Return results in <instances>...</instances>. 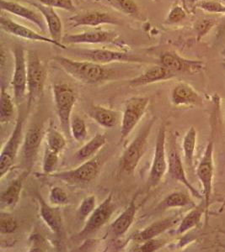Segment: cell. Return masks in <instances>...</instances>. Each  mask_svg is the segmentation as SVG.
<instances>
[{
  "instance_id": "6da1fadb",
  "label": "cell",
  "mask_w": 225,
  "mask_h": 252,
  "mask_svg": "<svg viewBox=\"0 0 225 252\" xmlns=\"http://www.w3.org/2000/svg\"><path fill=\"white\" fill-rule=\"evenodd\" d=\"M52 60L70 77L85 84H97L112 77V69L91 61L74 60L63 56H56Z\"/></svg>"
},
{
  "instance_id": "83f0119b",
  "label": "cell",
  "mask_w": 225,
  "mask_h": 252,
  "mask_svg": "<svg viewBox=\"0 0 225 252\" xmlns=\"http://www.w3.org/2000/svg\"><path fill=\"white\" fill-rule=\"evenodd\" d=\"M107 142V135L103 134H96L90 141L75 152V158L81 162L90 160L95 158Z\"/></svg>"
},
{
  "instance_id": "8d00e7d4",
  "label": "cell",
  "mask_w": 225,
  "mask_h": 252,
  "mask_svg": "<svg viewBox=\"0 0 225 252\" xmlns=\"http://www.w3.org/2000/svg\"><path fill=\"white\" fill-rule=\"evenodd\" d=\"M111 5L125 15L136 17L140 14L139 7L135 0H108Z\"/></svg>"
},
{
  "instance_id": "b9f144b4",
  "label": "cell",
  "mask_w": 225,
  "mask_h": 252,
  "mask_svg": "<svg viewBox=\"0 0 225 252\" xmlns=\"http://www.w3.org/2000/svg\"><path fill=\"white\" fill-rule=\"evenodd\" d=\"M187 16L185 10L182 8V6L176 4L172 6L170 9V12L168 13L167 16L165 18V24L168 25H174L181 22L182 20L185 19Z\"/></svg>"
},
{
  "instance_id": "9a60e30c",
  "label": "cell",
  "mask_w": 225,
  "mask_h": 252,
  "mask_svg": "<svg viewBox=\"0 0 225 252\" xmlns=\"http://www.w3.org/2000/svg\"><path fill=\"white\" fill-rule=\"evenodd\" d=\"M119 34L113 31L95 29L77 34H67L62 42L66 45L80 44H115L118 41Z\"/></svg>"
},
{
  "instance_id": "ffe728a7",
  "label": "cell",
  "mask_w": 225,
  "mask_h": 252,
  "mask_svg": "<svg viewBox=\"0 0 225 252\" xmlns=\"http://www.w3.org/2000/svg\"><path fill=\"white\" fill-rule=\"evenodd\" d=\"M138 194L134 195L127 209H125L114 222L112 223L109 230L107 232V237L112 238V240L119 239L127 234L131 226L135 220L136 215L139 207L137 204Z\"/></svg>"
},
{
  "instance_id": "d6a6232c",
  "label": "cell",
  "mask_w": 225,
  "mask_h": 252,
  "mask_svg": "<svg viewBox=\"0 0 225 252\" xmlns=\"http://www.w3.org/2000/svg\"><path fill=\"white\" fill-rule=\"evenodd\" d=\"M46 147L53 152L61 154L67 146L65 135L58 131L52 124H50L46 132Z\"/></svg>"
},
{
  "instance_id": "f546056e",
  "label": "cell",
  "mask_w": 225,
  "mask_h": 252,
  "mask_svg": "<svg viewBox=\"0 0 225 252\" xmlns=\"http://www.w3.org/2000/svg\"><path fill=\"white\" fill-rule=\"evenodd\" d=\"M196 206L190 195L185 192H174L167 195L157 207V211H165L172 208H193Z\"/></svg>"
},
{
  "instance_id": "4fadbf2b",
  "label": "cell",
  "mask_w": 225,
  "mask_h": 252,
  "mask_svg": "<svg viewBox=\"0 0 225 252\" xmlns=\"http://www.w3.org/2000/svg\"><path fill=\"white\" fill-rule=\"evenodd\" d=\"M45 135H46L44 133L43 126L35 125L27 130L24 136L23 144L21 147V155L24 166L27 172H30L32 170Z\"/></svg>"
},
{
  "instance_id": "ee69618b",
  "label": "cell",
  "mask_w": 225,
  "mask_h": 252,
  "mask_svg": "<svg viewBox=\"0 0 225 252\" xmlns=\"http://www.w3.org/2000/svg\"><path fill=\"white\" fill-rule=\"evenodd\" d=\"M198 7L208 13H225V5L217 1H204L200 3Z\"/></svg>"
},
{
  "instance_id": "7bdbcfd3",
  "label": "cell",
  "mask_w": 225,
  "mask_h": 252,
  "mask_svg": "<svg viewBox=\"0 0 225 252\" xmlns=\"http://www.w3.org/2000/svg\"><path fill=\"white\" fill-rule=\"evenodd\" d=\"M215 25L214 20L211 19H202L196 21L194 25V30L197 34V40H201L205 36Z\"/></svg>"
},
{
  "instance_id": "3957f363",
  "label": "cell",
  "mask_w": 225,
  "mask_h": 252,
  "mask_svg": "<svg viewBox=\"0 0 225 252\" xmlns=\"http://www.w3.org/2000/svg\"><path fill=\"white\" fill-rule=\"evenodd\" d=\"M52 94L61 128L64 135L71 137L70 123L78 95L70 84L64 83L53 84Z\"/></svg>"
},
{
  "instance_id": "8992f818",
  "label": "cell",
  "mask_w": 225,
  "mask_h": 252,
  "mask_svg": "<svg viewBox=\"0 0 225 252\" xmlns=\"http://www.w3.org/2000/svg\"><path fill=\"white\" fill-rule=\"evenodd\" d=\"M72 52L78 58L91 61L101 65L113 63H147V61L137 55L129 52L112 51L109 49H75L72 50Z\"/></svg>"
},
{
  "instance_id": "60d3db41",
  "label": "cell",
  "mask_w": 225,
  "mask_h": 252,
  "mask_svg": "<svg viewBox=\"0 0 225 252\" xmlns=\"http://www.w3.org/2000/svg\"><path fill=\"white\" fill-rule=\"evenodd\" d=\"M26 1H34L45 5L52 6L53 8H57V9H64L66 11H75V5L73 0H26Z\"/></svg>"
},
{
  "instance_id": "74e56055",
  "label": "cell",
  "mask_w": 225,
  "mask_h": 252,
  "mask_svg": "<svg viewBox=\"0 0 225 252\" xmlns=\"http://www.w3.org/2000/svg\"><path fill=\"white\" fill-rule=\"evenodd\" d=\"M18 229V222L9 213L1 212L0 215V233L1 235H11Z\"/></svg>"
},
{
  "instance_id": "bcb514c9",
  "label": "cell",
  "mask_w": 225,
  "mask_h": 252,
  "mask_svg": "<svg viewBox=\"0 0 225 252\" xmlns=\"http://www.w3.org/2000/svg\"><path fill=\"white\" fill-rule=\"evenodd\" d=\"M225 200H224V202H223L222 206H221V208H220V212H223L224 211V209H225Z\"/></svg>"
},
{
  "instance_id": "836d02e7",
  "label": "cell",
  "mask_w": 225,
  "mask_h": 252,
  "mask_svg": "<svg viewBox=\"0 0 225 252\" xmlns=\"http://www.w3.org/2000/svg\"><path fill=\"white\" fill-rule=\"evenodd\" d=\"M70 133L71 137L77 142H83L88 135L86 124L82 118L78 115L73 116L70 123Z\"/></svg>"
},
{
  "instance_id": "ba28073f",
  "label": "cell",
  "mask_w": 225,
  "mask_h": 252,
  "mask_svg": "<svg viewBox=\"0 0 225 252\" xmlns=\"http://www.w3.org/2000/svg\"><path fill=\"white\" fill-rule=\"evenodd\" d=\"M115 210V204L113 201V195L111 193L96 207L95 211L87 219L84 227L77 235L78 240L88 239L98 232L110 220Z\"/></svg>"
},
{
  "instance_id": "e0dca14e",
  "label": "cell",
  "mask_w": 225,
  "mask_h": 252,
  "mask_svg": "<svg viewBox=\"0 0 225 252\" xmlns=\"http://www.w3.org/2000/svg\"><path fill=\"white\" fill-rule=\"evenodd\" d=\"M70 26L72 27L90 26L98 27L102 25H121V20L110 13L101 10H91L83 12L78 15H73L69 18Z\"/></svg>"
},
{
  "instance_id": "1f68e13d",
  "label": "cell",
  "mask_w": 225,
  "mask_h": 252,
  "mask_svg": "<svg viewBox=\"0 0 225 252\" xmlns=\"http://www.w3.org/2000/svg\"><path fill=\"white\" fill-rule=\"evenodd\" d=\"M15 114V103L11 95L7 92L5 87L1 84L0 90V122L2 125L12 121Z\"/></svg>"
},
{
  "instance_id": "603a6c76",
  "label": "cell",
  "mask_w": 225,
  "mask_h": 252,
  "mask_svg": "<svg viewBox=\"0 0 225 252\" xmlns=\"http://www.w3.org/2000/svg\"><path fill=\"white\" fill-rule=\"evenodd\" d=\"M31 5L35 7L38 11L43 16L46 21L47 29L49 32L50 36L52 40L58 42H62L63 40V32H64V26L63 22L58 13L56 12L55 8L52 6L45 5L42 3L34 2V1H27Z\"/></svg>"
},
{
  "instance_id": "7a4b0ae2",
  "label": "cell",
  "mask_w": 225,
  "mask_h": 252,
  "mask_svg": "<svg viewBox=\"0 0 225 252\" xmlns=\"http://www.w3.org/2000/svg\"><path fill=\"white\" fill-rule=\"evenodd\" d=\"M27 104L30 109L42 98L47 72L38 53L32 51L27 52Z\"/></svg>"
},
{
  "instance_id": "7dc6e473",
  "label": "cell",
  "mask_w": 225,
  "mask_h": 252,
  "mask_svg": "<svg viewBox=\"0 0 225 252\" xmlns=\"http://www.w3.org/2000/svg\"><path fill=\"white\" fill-rule=\"evenodd\" d=\"M221 232H222L224 235H225V230H221Z\"/></svg>"
},
{
  "instance_id": "f6af8a7d",
  "label": "cell",
  "mask_w": 225,
  "mask_h": 252,
  "mask_svg": "<svg viewBox=\"0 0 225 252\" xmlns=\"http://www.w3.org/2000/svg\"><path fill=\"white\" fill-rule=\"evenodd\" d=\"M31 252H45L46 250V241L40 234H34L31 237Z\"/></svg>"
},
{
  "instance_id": "44dd1931",
  "label": "cell",
  "mask_w": 225,
  "mask_h": 252,
  "mask_svg": "<svg viewBox=\"0 0 225 252\" xmlns=\"http://www.w3.org/2000/svg\"><path fill=\"white\" fill-rule=\"evenodd\" d=\"M180 219V215H175L154 221L153 223H150V225L145 227V229L134 233L131 236V240H133L137 243L141 244L151 239L159 237V235H161L170 228L175 226L176 223H179L181 221Z\"/></svg>"
},
{
  "instance_id": "d4e9b609",
  "label": "cell",
  "mask_w": 225,
  "mask_h": 252,
  "mask_svg": "<svg viewBox=\"0 0 225 252\" xmlns=\"http://www.w3.org/2000/svg\"><path fill=\"white\" fill-rule=\"evenodd\" d=\"M171 103L176 106H193L202 103L201 95L187 83H179L171 91Z\"/></svg>"
},
{
  "instance_id": "484cf974",
  "label": "cell",
  "mask_w": 225,
  "mask_h": 252,
  "mask_svg": "<svg viewBox=\"0 0 225 252\" xmlns=\"http://www.w3.org/2000/svg\"><path fill=\"white\" fill-rule=\"evenodd\" d=\"M29 173V172L25 171L15 180L12 181L7 189L2 191L0 196V203L3 209H14L17 205L23 188L24 180Z\"/></svg>"
},
{
  "instance_id": "277c9868",
  "label": "cell",
  "mask_w": 225,
  "mask_h": 252,
  "mask_svg": "<svg viewBox=\"0 0 225 252\" xmlns=\"http://www.w3.org/2000/svg\"><path fill=\"white\" fill-rule=\"evenodd\" d=\"M154 119L150 120L140 130L139 135L136 136L129 146L125 150L121 156L120 166L122 172L132 173L137 168L139 161L145 155L147 148L148 140L153 128Z\"/></svg>"
},
{
  "instance_id": "d590c367",
  "label": "cell",
  "mask_w": 225,
  "mask_h": 252,
  "mask_svg": "<svg viewBox=\"0 0 225 252\" xmlns=\"http://www.w3.org/2000/svg\"><path fill=\"white\" fill-rule=\"evenodd\" d=\"M59 155L60 154L50 150L48 147H45L42 159V174L48 176L55 172L59 161Z\"/></svg>"
},
{
  "instance_id": "2e32d148",
  "label": "cell",
  "mask_w": 225,
  "mask_h": 252,
  "mask_svg": "<svg viewBox=\"0 0 225 252\" xmlns=\"http://www.w3.org/2000/svg\"><path fill=\"white\" fill-rule=\"evenodd\" d=\"M159 64L170 71L188 74H196L202 72L205 64L201 61L190 60L182 58L175 52H165L159 57Z\"/></svg>"
},
{
  "instance_id": "ab89813d",
  "label": "cell",
  "mask_w": 225,
  "mask_h": 252,
  "mask_svg": "<svg viewBox=\"0 0 225 252\" xmlns=\"http://www.w3.org/2000/svg\"><path fill=\"white\" fill-rule=\"evenodd\" d=\"M166 241L161 239H151L149 241H145L139 245V247H136L133 250H131V252H153L156 251H159L161 249L162 247H164Z\"/></svg>"
},
{
  "instance_id": "52a82bcc",
  "label": "cell",
  "mask_w": 225,
  "mask_h": 252,
  "mask_svg": "<svg viewBox=\"0 0 225 252\" xmlns=\"http://www.w3.org/2000/svg\"><path fill=\"white\" fill-rule=\"evenodd\" d=\"M14 54V71L12 75L11 85L14 97L17 105L27 97V54L23 46L15 45Z\"/></svg>"
},
{
  "instance_id": "e575fe53",
  "label": "cell",
  "mask_w": 225,
  "mask_h": 252,
  "mask_svg": "<svg viewBox=\"0 0 225 252\" xmlns=\"http://www.w3.org/2000/svg\"><path fill=\"white\" fill-rule=\"evenodd\" d=\"M96 204H97V198L95 195L88 196L84 198L81 204H79L77 212H76V217L78 221H86L87 219L90 217L95 209H96Z\"/></svg>"
},
{
  "instance_id": "5bb4252c",
  "label": "cell",
  "mask_w": 225,
  "mask_h": 252,
  "mask_svg": "<svg viewBox=\"0 0 225 252\" xmlns=\"http://www.w3.org/2000/svg\"><path fill=\"white\" fill-rule=\"evenodd\" d=\"M0 26L3 32L12 34V35L17 36V37L32 40V41L52 44L53 46H58L59 48L68 50V47L64 43L52 40V38L46 37L43 34L36 32L35 31L30 29L26 26H22V25L11 20L10 18L3 15H1V17H0Z\"/></svg>"
},
{
  "instance_id": "4dcf8cb0",
  "label": "cell",
  "mask_w": 225,
  "mask_h": 252,
  "mask_svg": "<svg viewBox=\"0 0 225 252\" xmlns=\"http://www.w3.org/2000/svg\"><path fill=\"white\" fill-rule=\"evenodd\" d=\"M196 138H197V133H196L194 126L190 127V129H188V132L186 133L185 136L183 138L182 148H183V153H184L186 166L188 169L193 168Z\"/></svg>"
},
{
  "instance_id": "7c38bea8",
  "label": "cell",
  "mask_w": 225,
  "mask_h": 252,
  "mask_svg": "<svg viewBox=\"0 0 225 252\" xmlns=\"http://www.w3.org/2000/svg\"><path fill=\"white\" fill-rule=\"evenodd\" d=\"M214 141L210 140L206 146L205 152L196 169V175L203 189V200L206 205V221H208V210L214 179Z\"/></svg>"
},
{
  "instance_id": "4316f807",
  "label": "cell",
  "mask_w": 225,
  "mask_h": 252,
  "mask_svg": "<svg viewBox=\"0 0 225 252\" xmlns=\"http://www.w3.org/2000/svg\"><path fill=\"white\" fill-rule=\"evenodd\" d=\"M88 114L93 121L106 129L115 128L118 126L120 121L117 112L101 105H92L89 109Z\"/></svg>"
},
{
  "instance_id": "ac0fdd59",
  "label": "cell",
  "mask_w": 225,
  "mask_h": 252,
  "mask_svg": "<svg viewBox=\"0 0 225 252\" xmlns=\"http://www.w3.org/2000/svg\"><path fill=\"white\" fill-rule=\"evenodd\" d=\"M168 172L170 177L175 180L183 184L189 190L190 194L199 199H203V195L201 194L197 189H195L188 178L185 168L183 166L182 158L179 152L174 144L171 146V149L168 153Z\"/></svg>"
},
{
  "instance_id": "cb8c5ba5",
  "label": "cell",
  "mask_w": 225,
  "mask_h": 252,
  "mask_svg": "<svg viewBox=\"0 0 225 252\" xmlns=\"http://www.w3.org/2000/svg\"><path fill=\"white\" fill-rule=\"evenodd\" d=\"M175 77H176L175 72L159 64L148 68L141 75L130 79L128 83L131 87L137 88V87L146 86L152 83L170 80Z\"/></svg>"
},
{
  "instance_id": "5b68a950",
  "label": "cell",
  "mask_w": 225,
  "mask_h": 252,
  "mask_svg": "<svg viewBox=\"0 0 225 252\" xmlns=\"http://www.w3.org/2000/svg\"><path fill=\"white\" fill-rule=\"evenodd\" d=\"M24 117L22 113H19L15 122V128L8 141H6L0 155V178H4L11 170L17 158L20 146L23 144Z\"/></svg>"
},
{
  "instance_id": "30bf717a",
  "label": "cell",
  "mask_w": 225,
  "mask_h": 252,
  "mask_svg": "<svg viewBox=\"0 0 225 252\" xmlns=\"http://www.w3.org/2000/svg\"><path fill=\"white\" fill-rule=\"evenodd\" d=\"M166 128L165 126L159 127L156 138L155 149L153 161L148 179V186L150 189L159 185L168 171V157L166 155Z\"/></svg>"
},
{
  "instance_id": "8fae6325",
  "label": "cell",
  "mask_w": 225,
  "mask_h": 252,
  "mask_svg": "<svg viewBox=\"0 0 225 252\" xmlns=\"http://www.w3.org/2000/svg\"><path fill=\"white\" fill-rule=\"evenodd\" d=\"M101 160L98 158L82 162L80 166L75 169L68 170L64 172H54L46 177L64 181L67 184H85L94 180L100 172Z\"/></svg>"
},
{
  "instance_id": "7402d4cb",
  "label": "cell",
  "mask_w": 225,
  "mask_h": 252,
  "mask_svg": "<svg viewBox=\"0 0 225 252\" xmlns=\"http://www.w3.org/2000/svg\"><path fill=\"white\" fill-rule=\"evenodd\" d=\"M0 8L2 11L8 12L18 17L28 20L38 26L41 32H46L48 30L43 16L39 11H34L26 6L11 0H0Z\"/></svg>"
},
{
  "instance_id": "d6986e66",
  "label": "cell",
  "mask_w": 225,
  "mask_h": 252,
  "mask_svg": "<svg viewBox=\"0 0 225 252\" xmlns=\"http://www.w3.org/2000/svg\"><path fill=\"white\" fill-rule=\"evenodd\" d=\"M37 199L39 204L40 218L53 234L63 239L65 236V229L60 210L57 207L47 204L39 193L37 194Z\"/></svg>"
},
{
  "instance_id": "f1b7e54d",
  "label": "cell",
  "mask_w": 225,
  "mask_h": 252,
  "mask_svg": "<svg viewBox=\"0 0 225 252\" xmlns=\"http://www.w3.org/2000/svg\"><path fill=\"white\" fill-rule=\"evenodd\" d=\"M206 214L205 202L202 199V202L197 206L191 209L190 212L187 214L185 217L180 221L178 228L176 229L177 235H183L190 231V229L196 228L202 220V215Z\"/></svg>"
},
{
  "instance_id": "9c48e42d",
  "label": "cell",
  "mask_w": 225,
  "mask_h": 252,
  "mask_svg": "<svg viewBox=\"0 0 225 252\" xmlns=\"http://www.w3.org/2000/svg\"><path fill=\"white\" fill-rule=\"evenodd\" d=\"M149 103L150 98L147 97H133L127 99L121 119L120 142H123L138 126L145 115Z\"/></svg>"
},
{
  "instance_id": "f35d334b",
  "label": "cell",
  "mask_w": 225,
  "mask_h": 252,
  "mask_svg": "<svg viewBox=\"0 0 225 252\" xmlns=\"http://www.w3.org/2000/svg\"><path fill=\"white\" fill-rule=\"evenodd\" d=\"M49 202L52 206H64L70 204V198L66 191L61 187H52L50 190Z\"/></svg>"
},
{
  "instance_id": "c3c4849f",
  "label": "cell",
  "mask_w": 225,
  "mask_h": 252,
  "mask_svg": "<svg viewBox=\"0 0 225 252\" xmlns=\"http://www.w3.org/2000/svg\"><path fill=\"white\" fill-rule=\"evenodd\" d=\"M224 247V248H225V246H224V247Z\"/></svg>"
}]
</instances>
